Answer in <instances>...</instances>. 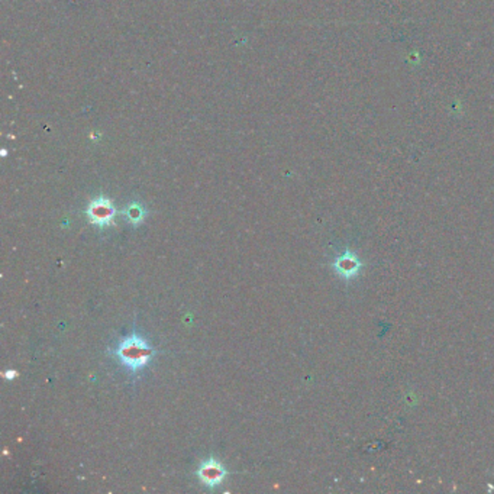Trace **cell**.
Wrapping results in <instances>:
<instances>
[{"instance_id":"cell-1","label":"cell","mask_w":494,"mask_h":494,"mask_svg":"<svg viewBox=\"0 0 494 494\" xmlns=\"http://www.w3.org/2000/svg\"><path fill=\"white\" fill-rule=\"evenodd\" d=\"M154 348H151L143 338L134 334L117 345L115 356L129 371L138 372L150 363L154 357Z\"/></svg>"},{"instance_id":"cell-2","label":"cell","mask_w":494,"mask_h":494,"mask_svg":"<svg viewBox=\"0 0 494 494\" xmlns=\"http://www.w3.org/2000/svg\"><path fill=\"white\" fill-rule=\"evenodd\" d=\"M86 214L91 225H96L99 228H108L115 225L116 209L113 207L112 202L105 196H100L96 200H93L89 204Z\"/></svg>"},{"instance_id":"cell-3","label":"cell","mask_w":494,"mask_h":494,"mask_svg":"<svg viewBox=\"0 0 494 494\" xmlns=\"http://www.w3.org/2000/svg\"><path fill=\"white\" fill-rule=\"evenodd\" d=\"M332 267L341 278L352 280L361 273L364 264L354 251L346 249L335 258L334 263H332Z\"/></svg>"},{"instance_id":"cell-4","label":"cell","mask_w":494,"mask_h":494,"mask_svg":"<svg viewBox=\"0 0 494 494\" xmlns=\"http://www.w3.org/2000/svg\"><path fill=\"white\" fill-rule=\"evenodd\" d=\"M199 480L206 486L214 488L219 486L228 476V469L218 462L215 458H209L203 461L197 469Z\"/></svg>"},{"instance_id":"cell-5","label":"cell","mask_w":494,"mask_h":494,"mask_svg":"<svg viewBox=\"0 0 494 494\" xmlns=\"http://www.w3.org/2000/svg\"><path fill=\"white\" fill-rule=\"evenodd\" d=\"M125 216L132 225L136 226L139 223H143L145 218V210L139 203H132L125 209Z\"/></svg>"},{"instance_id":"cell-6","label":"cell","mask_w":494,"mask_h":494,"mask_svg":"<svg viewBox=\"0 0 494 494\" xmlns=\"http://www.w3.org/2000/svg\"><path fill=\"white\" fill-rule=\"evenodd\" d=\"M16 375H18V371H16V370H8V371L5 372V379H6V380H13V379L16 377Z\"/></svg>"}]
</instances>
